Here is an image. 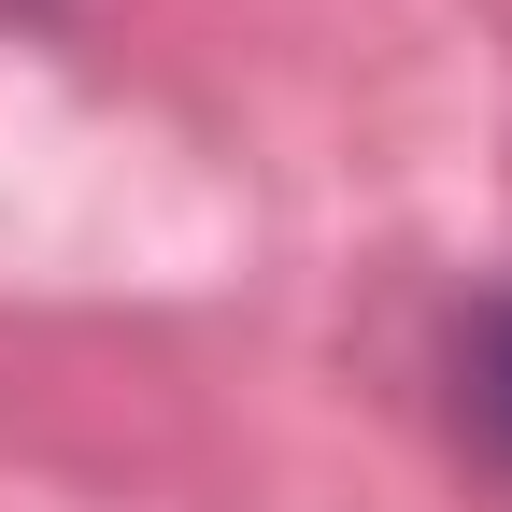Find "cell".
Returning <instances> with one entry per match:
<instances>
[{
	"label": "cell",
	"instance_id": "obj_1",
	"mask_svg": "<svg viewBox=\"0 0 512 512\" xmlns=\"http://www.w3.org/2000/svg\"><path fill=\"white\" fill-rule=\"evenodd\" d=\"M484 413L512 427V313H484Z\"/></svg>",
	"mask_w": 512,
	"mask_h": 512
}]
</instances>
